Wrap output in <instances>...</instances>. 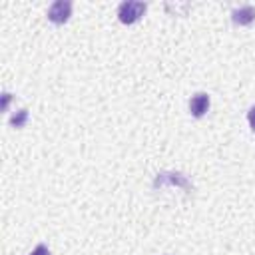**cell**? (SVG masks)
Returning <instances> with one entry per match:
<instances>
[{"label":"cell","mask_w":255,"mask_h":255,"mask_svg":"<svg viewBox=\"0 0 255 255\" xmlns=\"http://www.w3.org/2000/svg\"><path fill=\"white\" fill-rule=\"evenodd\" d=\"M247 118H249V126H251V129L255 131V106L249 110V114H247Z\"/></svg>","instance_id":"7"},{"label":"cell","mask_w":255,"mask_h":255,"mask_svg":"<svg viewBox=\"0 0 255 255\" xmlns=\"http://www.w3.org/2000/svg\"><path fill=\"white\" fill-rule=\"evenodd\" d=\"M70 12H72V4L66 2V0H56L50 8H48V20L54 22V24H64L68 18H70Z\"/></svg>","instance_id":"2"},{"label":"cell","mask_w":255,"mask_h":255,"mask_svg":"<svg viewBox=\"0 0 255 255\" xmlns=\"http://www.w3.org/2000/svg\"><path fill=\"white\" fill-rule=\"evenodd\" d=\"M26 118H28V112H26V110H20V114H18V116H14V118L10 120V124H12V126H16V128H20V126L26 122Z\"/></svg>","instance_id":"5"},{"label":"cell","mask_w":255,"mask_h":255,"mask_svg":"<svg viewBox=\"0 0 255 255\" xmlns=\"http://www.w3.org/2000/svg\"><path fill=\"white\" fill-rule=\"evenodd\" d=\"M207 110H209V96H207V94L199 92V94H195V96L189 100V112H191V116L201 118Z\"/></svg>","instance_id":"3"},{"label":"cell","mask_w":255,"mask_h":255,"mask_svg":"<svg viewBox=\"0 0 255 255\" xmlns=\"http://www.w3.org/2000/svg\"><path fill=\"white\" fill-rule=\"evenodd\" d=\"M145 8H147V6H145L143 2L128 0V2H122V4H120L118 16H120V20H122L124 24H133V22H137V20L143 16Z\"/></svg>","instance_id":"1"},{"label":"cell","mask_w":255,"mask_h":255,"mask_svg":"<svg viewBox=\"0 0 255 255\" xmlns=\"http://www.w3.org/2000/svg\"><path fill=\"white\" fill-rule=\"evenodd\" d=\"M30 255H50V251H48V247H46V245H42V243H40V245H38Z\"/></svg>","instance_id":"6"},{"label":"cell","mask_w":255,"mask_h":255,"mask_svg":"<svg viewBox=\"0 0 255 255\" xmlns=\"http://www.w3.org/2000/svg\"><path fill=\"white\" fill-rule=\"evenodd\" d=\"M231 20L237 24V26H247L255 20V8L253 6H241V8H235L231 12Z\"/></svg>","instance_id":"4"}]
</instances>
